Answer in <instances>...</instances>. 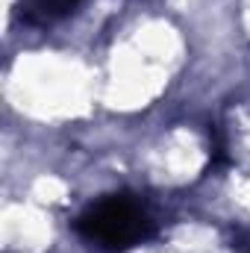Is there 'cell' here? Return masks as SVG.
I'll list each match as a JSON object with an SVG mask.
<instances>
[{
	"label": "cell",
	"instance_id": "cell-1",
	"mask_svg": "<svg viewBox=\"0 0 250 253\" xmlns=\"http://www.w3.org/2000/svg\"><path fill=\"white\" fill-rule=\"evenodd\" d=\"M77 233L106 251H124L153 236V221L132 194H109L77 218Z\"/></svg>",
	"mask_w": 250,
	"mask_h": 253
},
{
	"label": "cell",
	"instance_id": "cell-2",
	"mask_svg": "<svg viewBox=\"0 0 250 253\" xmlns=\"http://www.w3.org/2000/svg\"><path fill=\"white\" fill-rule=\"evenodd\" d=\"M80 0H21V18L33 27H47L74 12Z\"/></svg>",
	"mask_w": 250,
	"mask_h": 253
}]
</instances>
